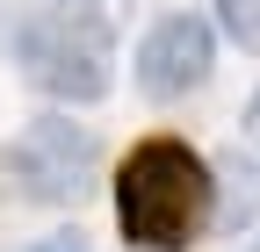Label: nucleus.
<instances>
[{"label": "nucleus", "instance_id": "3", "mask_svg": "<svg viewBox=\"0 0 260 252\" xmlns=\"http://www.w3.org/2000/svg\"><path fill=\"white\" fill-rule=\"evenodd\" d=\"M0 173H8V187L22 202H80L94 173H102V137L87 130V122L73 115H37L29 130L0 151Z\"/></svg>", "mask_w": 260, "mask_h": 252}, {"label": "nucleus", "instance_id": "7", "mask_svg": "<svg viewBox=\"0 0 260 252\" xmlns=\"http://www.w3.org/2000/svg\"><path fill=\"white\" fill-rule=\"evenodd\" d=\"M22 252H87V245H80V231H51V238H37V245H22Z\"/></svg>", "mask_w": 260, "mask_h": 252}, {"label": "nucleus", "instance_id": "5", "mask_svg": "<svg viewBox=\"0 0 260 252\" xmlns=\"http://www.w3.org/2000/svg\"><path fill=\"white\" fill-rule=\"evenodd\" d=\"M260 216V166L246 159V151H232V159H217V231H246Z\"/></svg>", "mask_w": 260, "mask_h": 252}, {"label": "nucleus", "instance_id": "8", "mask_svg": "<svg viewBox=\"0 0 260 252\" xmlns=\"http://www.w3.org/2000/svg\"><path fill=\"white\" fill-rule=\"evenodd\" d=\"M246 137L260 144V94H253V101H246Z\"/></svg>", "mask_w": 260, "mask_h": 252}, {"label": "nucleus", "instance_id": "9", "mask_svg": "<svg viewBox=\"0 0 260 252\" xmlns=\"http://www.w3.org/2000/svg\"><path fill=\"white\" fill-rule=\"evenodd\" d=\"M246 252H260V238H253V245H246Z\"/></svg>", "mask_w": 260, "mask_h": 252}, {"label": "nucleus", "instance_id": "6", "mask_svg": "<svg viewBox=\"0 0 260 252\" xmlns=\"http://www.w3.org/2000/svg\"><path fill=\"white\" fill-rule=\"evenodd\" d=\"M210 8H217V29H224V36L260 58V0H210Z\"/></svg>", "mask_w": 260, "mask_h": 252}, {"label": "nucleus", "instance_id": "2", "mask_svg": "<svg viewBox=\"0 0 260 252\" xmlns=\"http://www.w3.org/2000/svg\"><path fill=\"white\" fill-rule=\"evenodd\" d=\"M0 51L22 65V79L37 94H51V101H65V108H87V101H102V94L116 87L109 36L94 22L65 15V8H29L15 22H0Z\"/></svg>", "mask_w": 260, "mask_h": 252}, {"label": "nucleus", "instance_id": "4", "mask_svg": "<svg viewBox=\"0 0 260 252\" xmlns=\"http://www.w3.org/2000/svg\"><path fill=\"white\" fill-rule=\"evenodd\" d=\"M217 72V29L203 15H159L138 44V87L152 101H181Z\"/></svg>", "mask_w": 260, "mask_h": 252}, {"label": "nucleus", "instance_id": "10", "mask_svg": "<svg viewBox=\"0 0 260 252\" xmlns=\"http://www.w3.org/2000/svg\"><path fill=\"white\" fill-rule=\"evenodd\" d=\"M51 8H58V0H51Z\"/></svg>", "mask_w": 260, "mask_h": 252}, {"label": "nucleus", "instance_id": "1", "mask_svg": "<svg viewBox=\"0 0 260 252\" xmlns=\"http://www.w3.org/2000/svg\"><path fill=\"white\" fill-rule=\"evenodd\" d=\"M217 216V166L188 137H145L116 166V224L130 252H181Z\"/></svg>", "mask_w": 260, "mask_h": 252}]
</instances>
